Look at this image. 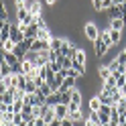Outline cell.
<instances>
[{
  "instance_id": "1",
  "label": "cell",
  "mask_w": 126,
  "mask_h": 126,
  "mask_svg": "<svg viewBox=\"0 0 126 126\" xmlns=\"http://www.w3.org/2000/svg\"><path fill=\"white\" fill-rule=\"evenodd\" d=\"M83 37L88 39V41H92V43L100 37V29H98L96 22H85L83 25Z\"/></svg>"
},
{
  "instance_id": "2",
  "label": "cell",
  "mask_w": 126,
  "mask_h": 126,
  "mask_svg": "<svg viewBox=\"0 0 126 126\" xmlns=\"http://www.w3.org/2000/svg\"><path fill=\"white\" fill-rule=\"evenodd\" d=\"M10 41L14 45H18V43L25 41V33L18 29V25H10Z\"/></svg>"
},
{
  "instance_id": "3",
  "label": "cell",
  "mask_w": 126,
  "mask_h": 126,
  "mask_svg": "<svg viewBox=\"0 0 126 126\" xmlns=\"http://www.w3.org/2000/svg\"><path fill=\"white\" fill-rule=\"evenodd\" d=\"M25 6L31 14H35V18H43V4L41 2H27Z\"/></svg>"
},
{
  "instance_id": "4",
  "label": "cell",
  "mask_w": 126,
  "mask_h": 126,
  "mask_svg": "<svg viewBox=\"0 0 126 126\" xmlns=\"http://www.w3.org/2000/svg\"><path fill=\"white\" fill-rule=\"evenodd\" d=\"M55 35L51 33V29L47 27V25H43V27H39V33H37V39H41V41H47V43H51V39H53Z\"/></svg>"
},
{
  "instance_id": "5",
  "label": "cell",
  "mask_w": 126,
  "mask_h": 126,
  "mask_svg": "<svg viewBox=\"0 0 126 126\" xmlns=\"http://www.w3.org/2000/svg\"><path fill=\"white\" fill-rule=\"evenodd\" d=\"M73 88H77V79H73V77H65L63 83L59 85V92L63 94V92H69V90H73Z\"/></svg>"
},
{
  "instance_id": "6",
  "label": "cell",
  "mask_w": 126,
  "mask_h": 126,
  "mask_svg": "<svg viewBox=\"0 0 126 126\" xmlns=\"http://www.w3.org/2000/svg\"><path fill=\"white\" fill-rule=\"evenodd\" d=\"M47 49H51L49 43H47V41H41V39H35V41H33V47H31V51H35V53H41V51H47Z\"/></svg>"
},
{
  "instance_id": "7",
  "label": "cell",
  "mask_w": 126,
  "mask_h": 126,
  "mask_svg": "<svg viewBox=\"0 0 126 126\" xmlns=\"http://www.w3.org/2000/svg\"><path fill=\"white\" fill-rule=\"evenodd\" d=\"M94 47H96V55H98V57H104L106 51H108V47H106L104 41H102V37H98L96 41H94Z\"/></svg>"
},
{
  "instance_id": "8",
  "label": "cell",
  "mask_w": 126,
  "mask_h": 126,
  "mask_svg": "<svg viewBox=\"0 0 126 126\" xmlns=\"http://www.w3.org/2000/svg\"><path fill=\"white\" fill-rule=\"evenodd\" d=\"M98 114H100V122H102V124H108V122H110V106L102 104V108L98 110Z\"/></svg>"
},
{
  "instance_id": "9",
  "label": "cell",
  "mask_w": 126,
  "mask_h": 126,
  "mask_svg": "<svg viewBox=\"0 0 126 126\" xmlns=\"http://www.w3.org/2000/svg\"><path fill=\"white\" fill-rule=\"evenodd\" d=\"M96 96L100 98L102 104H106V106H112V92H108V90H102L100 94H96Z\"/></svg>"
},
{
  "instance_id": "10",
  "label": "cell",
  "mask_w": 126,
  "mask_h": 126,
  "mask_svg": "<svg viewBox=\"0 0 126 126\" xmlns=\"http://www.w3.org/2000/svg\"><path fill=\"white\" fill-rule=\"evenodd\" d=\"M47 106H51V108H55L57 104H61V92H53L49 98H47V102H45Z\"/></svg>"
},
{
  "instance_id": "11",
  "label": "cell",
  "mask_w": 126,
  "mask_h": 126,
  "mask_svg": "<svg viewBox=\"0 0 126 126\" xmlns=\"http://www.w3.org/2000/svg\"><path fill=\"white\" fill-rule=\"evenodd\" d=\"M100 37H102V41L106 43V47H108V49H112V47H114V43H112V39H110V27H106V29H102V31H100Z\"/></svg>"
},
{
  "instance_id": "12",
  "label": "cell",
  "mask_w": 126,
  "mask_h": 126,
  "mask_svg": "<svg viewBox=\"0 0 126 126\" xmlns=\"http://www.w3.org/2000/svg\"><path fill=\"white\" fill-rule=\"evenodd\" d=\"M69 110H67V104H57L55 106V116L59 118V120H63V118H67Z\"/></svg>"
},
{
  "instance_id": "13",
  "label": "cell",
  "mask_w": 126,
  "mask_h": 126,
  "mask_svg": "<svg viewBox=\"0 0 126 126\" xmlns=\"http://www.w3.org/2000/svg\"><path fill=\"white\" fill-rule=\"evenodd\" d=\"M81 102H83V94L79 88H73L71 90V104H77V106H81Z\"/></svg>"
},
{
  "instance_id": "14",
  "label": "cell",
  "mask_w": 126,
  "mask_h": 126,
  "mask_svg": "<svg viewBox=\"0 0 126 126\" xmlns=\"http://www.w3.org/2000/svg\"><path fill=\"white\" fill-rule=\"evenodd\" d=\"M88 108H90V112H98V110L102 108L100 98H98V96H92V98H90V102H88Z\"/></svg>"
},
{
  "instance_id": "15",
  "label": "cell",
  "mask_w": 126,
  "mask_h": 126,
  "mask_svg": "<svg viewBox=\"0 0 126 126\" xmlns=\"http://www.w3.org/2000/svg\"><path fill=\"white\" fill-rule=\"evenodd\" d=\"M37 33H39V25L35 22V25L27 27V31H25V39H37Z\"/></svg>"
},
{
  "instance_id": "16",
  "label": "cell",
  "mask_w": 126,
  "mask_h": 126,
  "mask_svg": "<svg viewBox=\"0 0 126 126\" xmlns=\"http://www.w3.org/2000/svg\"><path fill=\"white\" fill-rule=\"evenodd\" d=\"M124 20L122 18H110V29H114V31H124Z\"/></svg>"
},
{
  "instance_id": "17",
  "label": "cell",
  "mask_w": 126,
  "mask_h": 126,
  "mask_svg": "<svg viewBox=\"0 0 126 126\" xmlns=\"http://www.w3.org/2000/svg\"><path fill=\"white\" fill-rule=\"evenodd\" d=\"M14 71H12V67L8 65V63H2V65H0V79H2V77H8V75H12Z\"/></svg>"
},
{
  "instance_id": "18",
  "label": "cell",
  "mask_w": 126,
  "mask_h": 126,
  "mask_svg": "<svg viewBox=\"0 0 126 126\" xmlns=\"http://www.w3.org/2000/svg\"><path fill=\"white\" fill-rule=\"evenodd\" d=\"M110 39H112V43L118 45L120 43V39H122V31H114V29H110Z\"/></svg>"
},
{
  "instance_id": "19",
  "label": "cell",
  "mask_w": 126,
  "mask_h": 126,
  "mask_svg": "<svg viewBox=\"0 0 126 126\" xmlns=\"http://www.w3.org/2000/svg\"><path fill=\"white\" fill-rule=\"evenodd\" d=\"M110 75H112V69H110L108 65H102V67H100V79L104 81V79H108Z\"/></svg>"
},
{
  "instance_id": "20",
  "label": "cell",
  "mask_w": 126,
  "mask_h": 126,
  "mask_svg": "<svg viewBox=\"0 0 126 126\" xmlns=\"http://www.w3.org/2000/svg\"><path fill=\"white\" fill-rule=\"evenodd\" d=\"M85 59H88V57H85V51L83 49H79V51L73 55V61L75 63H83V65H85Z\"/></svg>"
},
{
  "instance_id": "21",
  "label": "cell",
  "mask_w": 126,
  "mask_h": 126,
  "mask_svg": "<svg viewBox=\"0 0 126 126\" xmlns=\"http://www.w3.org/2000/svg\"><path fill=\"white\" fill-rule=\"evenodd\" d=\"M31 69H33V63L27 61V59H22V61H20V71L27 75V73H31Z\"/></svg>"
},
{
  "instance_id": "22",
  "label": "cell",
  "mask_w": 126,
  "mask_h": 126,
  "mask_svg": "<svg viewBox=\"0 0 126 126\" xmlns=\"http://www.w3.org/2000/svg\"><path fill=\"white\" fill-rule=\"evenodd\" d=\"M12 53H14V55H16V57H18L20 61H22V59H25V55H27V51H25V49H22V47H20V45H14V49H12Z\"/></svg>"
},
{
  "instance_id": "23",
  "label": "cell",
  "mask_w": 126,
  "mask_h": 126,
  "mask_svg": "<svg viewBox=\"0 0 126 126\" xmlns=\"http://www.w3.org/2000/svg\"><path fill=\"white\" fill-rule=\"evenodd\" d=\"M39 90H41V94H43V96H45V98H49V96H51V94L55 92V90H53V88H51V85H49V83H47V81L43 83V88H39Z\"/></svg>"
},
{
  "instance_id": "24",
  "label": "cell",
  "mask_w": 126,
  "mask_h": 126,
  "mask_svg": "<svg viewBox=\"0 0 126 126\" xmlns=\"http://www.w3.org/2000/svg\"><path fill=\"white\" fill-rule=\"evenodd\" d=\"M37 90H39V88L35 85V81H33V79H29V81H27V85H25V92H27V94H35Z\"/></svg>"
},
{
  "instance_id": "25",
  "label": "cell",
  "mask_w": 126,
  "mask_h": 126,
  "mask_svg": "<svg viewBox=\"0 0 126 126\" xmlns=\"http://www.w3.org/2000/svg\"><path fill=\"white\" fill-rule=\"evenodd\" d=\"M10 106H12V110H14V114H16V112H22V106H25V102H22V100H14Z\"/></svg>"
},
{
  "instance_id": "26",
  "label": "cell",
  "mask_w": 126,
  "mask_h": 126,
  "mask_svg": "<svg viewBox=\"0 0 126 126\" xmlns=\"http://www.w3.org/2000/svg\"><path fill=\"white\" fill-rule=\"evenodd\" d=\"M0 18L8 20V10H6V6H4V0H0Z\"/></svg>"
},
{
  "instance_id": "27",
  "label": "cell",
  "mask_w": 126,
  "mask_h": 126,
  "mask_svg": "<svg viewBox=\"0 0 126 126\" xmlns=\"http://www.w3.org/2000/svg\"><path fill=\"white\" fill-rule=\"evenodd\" d=\"M61 65H63V69H71L73 67V57H63Z\"/></svg>"
},
{
  "instance_id": "28",
  "label": "cell",
  "mask_w": 126,
  "mask_h": 126,
  "mask_svg": "<svg viewBox=\"0 0 126 126\" xmlns=\"http://www.w3.org/2000/svg\"><path fill=\"white\" fill-rule=\"evenodd\" d=\"M22 102H25V106H35V94H27Z\"/></svg>"
},
{
  "instance_id": "29",
  "label": "cell",
  "mask_w": 126,
  "mask_h": 126,
  "mask_svg": "<svg viewBox=\"0 0 126 126\" xmlns=\"http://www.w3.org/2000/svg\"><path fill=\"white\" fill-rule=\"evenodd\" d=\"M85 118H88V120H92L94 124H102V122H100V114H98V112H90Z\"/></svg>"
},
{
  "instance_id": "30",
  "label": "cell",
  "mask_w": 126,
  "mask_h": 126,
  "mask_svg": "<svg viewBox=\"0 0 126 126\" xmlns=\"http://www.w3.org/2000/svg\"><path fill=\"white\" fill-rule=\"evenodd\" d=\"M0 49H2V51H12V49H14V43L8 39V41H4L2 45H0Z\"/></svg>"
},
{
  "instance_id": "31",
  "label": "cell",
  "mask_w": 126,
  "mask_h": 126,
  "mask_svg": "<svg viewBox=\"0 0 126 126\" xmlns=\"http://www.w3.org/2000/svg\"><path fill=\"white\" fill-rule=\"evenodd\" d=\"M102 2H104V0H92V8L96 12H102V10H104V8H102Z\"/></svg>"
},
{
  "instance_id": "32",
  "label": "cell",
  "mask_w": 126,
  "mask_h": 126,
  "mask_svg": "<svg viewBox=\"0 0 126 126\" xmlns=\"http://www.w3.org/2000/svg\"><path fill=\"white\" fill-rule=\"evenodd\" d=\"M22 122H25V118H22L20 112H16V114L12 116V124H16V126H18V124H22Z\"/></svg>"
},
{
  "instance_id": "33",
  "label": "cell",
  "mask_w": 126,
  "mask_h": 126,
  "mask_svg": "<svg viewBox=\"0 0 126 126\" xmlns=\"http://www.w3.org/2000/svg\"><path fill=\"white\" fill-rule=\"evenodd\" d=\"M61 126H75V122L71 120V118H63V120H61Z\"/></svg>"
},
{
  "instance_id": "34",
  "label": "cell",
  "mask_w": 126,
  "mask_h": 126,
  "mask_svg": "<svg viewBox=\"0 0 126 126\" xmlns=\"http://www.w3.org/2000/svg\"><path fill=\"white\" fill-rule=\"evenodd\" d=\"M120 10H122V20H124V25H126V4H120Z\"/></svg>"
},
{
  "instance_id": "35",
  "label": "cell",
  "mask_w": 126,
  "mask_h": 126,
  "mask_svg": "<svg viewBox=\"0 0 126 126\" xmlns=\"http://www.w3.org/2000/svg\"><path fill=\"white\" fill-rule=\"evenodd\" d=\"M49 126H61V120H59V118H55L53 122H49Z\"/></svg>"
},
{
  "instance_id": "36",
  "label": "cell",
  "mask_w": 126,
  "mask_h": 126,
  "mask_svg": "<svg viewBox=\"0 0 126 126\" xmlns=\"http://www.w3.org/2000/svg\"><path fill=\"white\" fill-rule=\"evenodd\" d=\"M29 2V0H14V4H16V6H25Z\"/></svg>"
},
{
  "instance_id": "37",
  "label": "cell",
  "mask_w": 126,
  "mask_h": 126,
  "mask_svg": "<svg viewBox=\"0 0 126 126\" xmlns=\"http://www.w3.org/2000/svg\"><path fill=\"white\" fill-rule=\"evenodd\" d=\"M114 4H116V6H120V4H126V0H114Z\"/></svg>"
},
{
  "instance_id": "38",
  "label": "cell",
  "mask_w": 126,
  "mask_h": 126,
  "mask_svg": "<svg viewBox=\"0 0 126 126\" xmlns=\"http://www.w3.org/2000/svg\"><path fill=\"white\" fill-rule=\"evenodd\" d=\"M6 22H8V20H2V18H0V31L4 29V25H6Z\"/></svg>"
},
{
  "instance_id": "39",
  "label": "cell",
  "mask_w": 126,
  "mask_h": 126,
  "mask_svg": "<svg viewBox=\"0 0 126 126\" xmlns=\"http://www.w3.org/2000/svg\"><path fill=\"white\" fill-rule=\"evenodd\" d=\"M120 92H122V94H124V96H126V83H124V85H122V88H120Z\"/></svg>"
},
{
  "instance_id": "40",
  "label": "cell",
  "mask_w": 126,
  "mask_h": 126,
  "mask_svg": "<svg viewBox=\"0 0 126 126\" xmlns=\"http://www.w3.org/2000/svg\"><path fill=\"white\" fill-rule=\"evenodd\" d=\"M2 126H4V124H2ZM6 126H16V124H6Z\"/></svg>"
},
{
  "instance_id": "41",
  "label": "cell",
  "mask_w": 126,
  "mask_h": 126,
  "mask_svg": "<svg viewBox=\"0 0 126 126\" xmlns=\"http://www.w3.org/2000/svg\"><path fill=\"white\" fill-rule=\"evenodd\" d=\"M124 83H126V73H124Z\"/></svg>"
},
{
  "instance_id": "42",
  "label": "cell",
  "mask_w": 126,
  "mask_h": 126,
  "mask_svg": "<svg viewBox=\"0 0 126 126\" xmlns=\"http://www.w3.org/2000/svg\"><path fill=\"white\" fill-rule=\"evenodd\" d=\"M100 126H110V124H100Z\"/></svg>"
},
{
  "instance_id": "43",
  "label": "cell",
  "mask_w": 126,
  "mask_h": 126,
  "mask_svg": "<svg viewBox=\"0 0 126 126\" xmlns=\"http://www.w3.org/2000/svg\"><path fill=\"white\" fill-rule=\"evenodd\" d=\"M0 45H2V37H0Z\"/></svg>"
},
{
  "instance_id": "44",
  "label": "cell",
  "mask_w": 126,
  "mask_h": 126,
  "mask_svg": "<svg viewBox=\"0 0 126 126\" xmlns=\"http://www.w3.org/2000/svg\"><path fill=\"white\" fill-rule=\"evenodd\" d=\"M43 126H49V124H43Z\"/></svg>"
},
{
  "instance_id": "45",
  "label": "cell",
  "mask_w": 126,
  "mask_h": 126,
  "mask_svg": "<svg viewBox=\"0 0 126 126\" xmlns=\"http://www.w3.org/2000/svg\"><path fill=\"white\" fill-rule=\"evenodd\" d=\"M124 53H126V47H124Z\"/></svg>"
}]
</instances>
